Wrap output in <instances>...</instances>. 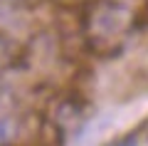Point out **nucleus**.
<instances>
[{"label": "nucleus", "mask_w": 148, "mask_h": 146, "mask_svg": "<svg viewBox=\"0 0 148 146\" xmlns=\"http://www.w3.org/2000/svg\"><path fill=\"white\" fill-rule=\"evenodd\" d=\"M136 141H138V139H136V136L131 134V136H128V139H123V141H119V144H114V146H136Z\"/></svg>", "instance_id": "3"}, {"label": "nucleus", "mask_w": 148, "mask_h": 146, "mask_svg": "<svg viewBox=\"0 0 148 146\" xmlns=\"http://www.w3.org/2000/svg\"><path fill=\"white\" fill-rule=\"evenodd\" d=\"M0 3H15V0H0Z\"/></svg>", "instance_id": "4"}, {"label": "nucleus", "mask_w": 148, "mask_h": 146, "mask_svg": "<svg viewBox=\"0 0 148 146\" xmlns=\"http://www.w3.org/2000/svg\"><path fill=\"white\" fill-rule=\"evenodd\" d=\"M27 121L22 116V111L17 107H12L10 102L0 104V146H15L25 139Z\"/></svg>", "instance_id": "2"}, {"label": "nucleus", "mask_w": 148, "mask_h": 146, "mask_svg": "<svg viewBox=\"0 0 148 146\" xmlns=\"http://www.w3.org/2000/svg\"><path fill=\"white\" fill-rule=\"evenodd\" d=\"M133 25H136L133 0H96L86 12L84 35L91 52L109 57L126 45Z\"/></svg>", "instance_id": "1"}]
</instances>
